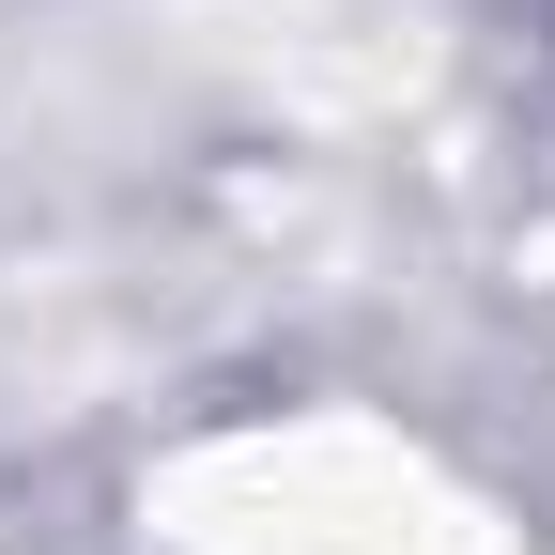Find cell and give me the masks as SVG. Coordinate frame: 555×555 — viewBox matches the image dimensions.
I'll return each mask as SVG.
<instances>
[]
</instances>
